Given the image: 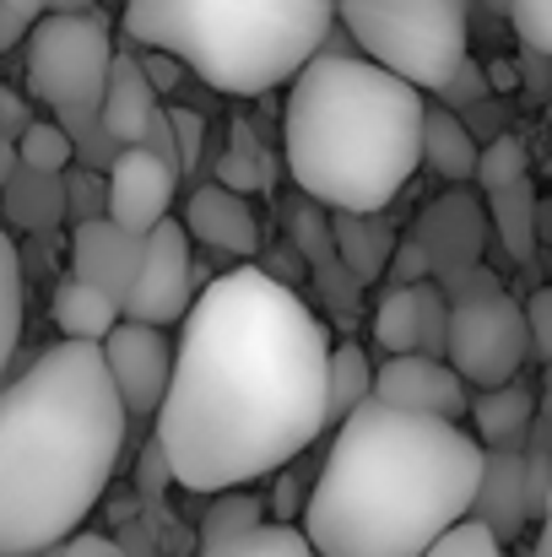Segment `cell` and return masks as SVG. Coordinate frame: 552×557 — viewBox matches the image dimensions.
Segmentation results:
<instances>
[{
    "instance_id": "1",
    "label": "cell",
    "mask_w": 552,
    "mask_h": 557,
    "mask_svg": "<svg viewBox=\"0 0 552 557\" xmlns=\"http://www.w3.org/2000/svg\"><path fill=\"white\" fill-rule=\"evenodd\" d=\"M331 336L271 271L238 265L206 282L169 347L158 449L189 493L249 487L320 433Z\"/></svg>"
},
{
    "instance_id": "2",
    "label": "cell",
    "mask_w": 552,
    "mask_h": 557,
    "mask_svg": "<svg viewBox=\"0 0 552 557\" xmlns=\"http://www.w3.org/2000/svg\"><path fill=\"white\" fill-rule=\"evenodd\" d=\"M482 444L461 422L395 411L368 395L336 422L331 455L304 504L315 557H417L466 520Z\"/></svg>"
},
{
    "instance_id": "3",
    "label": "cell",
    "mask_w": 552,
    "mask_h": 557,
    "mask_svg": "<svg viewBox=\"0 0 552 557\" xmlns=\"http://www.w3.org/2000/svg\"><path fill=\"white\" fill-rule=\"evenodd\" d=\"M125 422L98 342H54L0 379V553L54 547L98 509Z\"/></svg>"
},
{
    "instance_id": "4",
    "label": "cell",
    "mask_w": 552,
    "mask_h": 557,
    "mask_svg": "<svg viewBox=\"0 0 552 557\" xmlns=\"http://www.w3.org/2000/svg\"><path fill=\"white\" fill-rule=\"evenodd\" d=\"M422 92L364 54L320 44L282 103L287 174L326 211H384L417 174Z\"/></svg>"
},
{
    "instance_id": "5",
    "label": "cell",
    "mask_w": 552,
    "mask_h": 557,
    "mask_svg": "<svg viewBox=\"0 0 552 557\" xmlns=\"http://www.w3.org/2000/svg\"><path fill=\"white\" fill-rule=\"evenodd\" d=\"M336 0H125V33L174 54L206 87L266 98L320 54Z\"/></svg>"
},
{
    "instance_id": "6",
    "label": "cell",
    "mask_w": 552,
    "mask_h": 557,
    "mask_svg": "<svg viewBox=\"0 0 552 557\" xmlns=\"http://www.w3.org/2000/svg\"><path fill=\"white\" fill-rule=\"evenodd\" d=\"M466 11L471 0H336L358 54L417 92H439L444 76L466 60Z\"/></svg>"
},
{
    "instance_id": "7",
    "label": "cell",
    "mask_w": 552,
    "mask_h": 557,
    "mask_svg": "<svg viewBox=\"0 0 552 557\" xmlns=\"http://www.w3.org/2000/svg\"><path fill=\"white\" fill-rule=\"evenodd\" d=\"M22 44V76L38 103H49L54 114H98L114 60V38L98 11H44L33 16Z\"/></svg>"
},
{
    "instance_id": "8",
    "label": "cell",
    "mask_w": 552,
    "mask_h": 557,
    "mask_svg": "<svg viewBox=\"0 0 552 557\" xmlns=\"http://www.w3.org/2000/svg\"><path fill=\"white\" fill-rule=\"evenodd\" d=\"M444 363L466 379V389H488V384L520 379V369L531 363L520 298H510V293H482V298L450 304Z\"/></svg>"
},
{
    "instance_id": "9",
    "label": "cell",
    "mask_w": 552,
    "mask_h": 557,
    "mask_svg": "<svg viewBox=\"0 0 552 557\" xmlns=\"http://www.w3.org/2000/svg\"><path fill=\"white\" fill-rule=\"evenodd\" d=\"M189 298H195V244L184 238L180 216H163L158 227L142 233V260L120 298V320L169 331L184 320Z\"/></svg>"
},
{
    "instance_id": "10",
    "label": "cell",
    "mask_w": 552,
    "mask_h": 557,
    "mask_svg": "<svg viewBox=\"0 0 552 557\" xmlns=\"http://www.w3.org/2000/svg\"><path fill=\"white\" fill-rule=\"evenodd\" d=\"M103 373L125 406V417H152L169 384V336L142 320H114V331L98 342Z\"/></svg>"
},
{
    "instance_id": "11",
    "label": "cell",
    "mask_w": 552,
    "mask_h": 557,
    "mask_svg": "<svg viewBox=\"0 0 552 557\" xmlns=\"http://www.w3.org/2000/svg\"><path fill=\"white\" fill-rule=\"evenodd\" d=\"M368 395L395 406V411H417V417H439V422H461L466 417V379L450 369L444 358L428 352H395L368 373Z\"/></svg>"
},
{
    "instance_id": "12",
    "label": "cell",
    "mask_w": 552,
    "mask_h": 557,
    "mask_svg": "<svg viewBox=\"0 0 552 557\" xmlns=\"http://www.w3.org/2000/svg\"><path fill=\"white\" fill-rule=\"evenodd\" d=\"M174 195H180V169L158 163L147 147H120L114 163L103 169V216L136 238L174 211Z\"/></svg>"
},
{
    "instance_id": "13",
    "label": "cell",
    "mask_w": 552,
    "mask_h": 557,
    "mask_svg": "<svg viewBox=\"0 0 552 557\" xmlns=\"http://www.w3.org/2000/svg\"><path fill=\"white\" fill-rule=\"evenodd\" d=\"M180 227L189 244H200L211 255H228V260H255V249H260V222H255L249 195H233L217 180L189 189Z\"/></svg>"
},
{
    "instance_id": "14",
    "label": "cell",
    "mask_w": 552,
    "mask_h": 557,
    "mask_svg": "<svg viewBox=\"0 0 552 557\" xmlns=\"http://www.w3.org/2000/svg\"><path fill=\"white\" fill-rule=\"evenodd\" d=\"M477 525H488L499 536V547H510L526 525H531V504H526V466H520V444H493L482 449V471H477V493L466 509Z\"/></svg>"
},
{
    "instance_id": "15",
    "label": "cell",
    "mask_w": 552,
    "mask_h": 557,
    "mask_svg": "<svg viewBox=\"0 0 552 557\" xmlns=\"http://www.w3.org/2000/svg\"><path fill=\"white\" fill-rule=\"evenodd\" d=\"M412 238L422 244V255H428V265H433V276H439V271H450V265L482 260L488 216H482V206H477L471 195H444V200H433V206L417 216Z\"/></svg>"
},
{
    "instance_id": "16",
    "label": "cell",
    "mask_w": 552,
    "mask_h": 557,
    "mask_svg": "<svg viewBox=\"0 0 552 557\" xmlns=\"http://www.w3.org/2000/svg\"><path fill=\"white\" fill-rule=\"evenodd\" d=\"M71 276L103 287L109 298H125L131 276H136V260H142V238L114 227L109 216H93V222H71Z\"/></svg>"
},
{
    "instance_id": "17",
    "label": "cell",
    "mask_w": 552,
    "mask_h": 557,
    "mask_svg": "<svg viewBox=\"0 0 552 557\" xmlns=\"http://www.w3.org/2000/svg\"><path fill=\"white\" fill-rule=\"evenodd\" d=\"M152 114H158V92H152L142 60L114 49L109 76H103V98H98V125H103V136H109L114 147H136Z\"/></svg>"
},
{
    "instance_id": "18",
    "label": "cell",
    "mask_w": 552,
    "mask_h": 557,
    "mask_svg": "<svg viewBox=\"0 0 552 557\" xmlns=\"http://www.w3.org/2000/svg\"><path fill=\"white\" fill-rule=\"evenodd\" d=\"M326 227H331V249H336L342 271L358 287L384 276V260H390V244H395L384 211H326Z\"/></svg>"
},
{
    "instance_id": "19",
    "label": "cell",
    "mask_w": 552,
    "mask_h": 557,
    "mask_svg": "<svg viewBox=\"0 0 552 557\" xmlns=\"http://www.w3.org/2000/svg\"><path fill=\"white\" fill-rule=\"evenodd\" d=\"M482 216H488L493 238L504 244L510 265L531 271V265H537V222H542V200H537L531 174H526V180H515V185L488 189V211H482Z\"/></svg>"
},
{
    "instance_id": "20",
    "label": "cell",
    "mask_w": 552,
    "mask_h": 557,
    "mask_svg": "<svg viewBox=\"0 0 552 557\" xmlns=\"http://www.w3.org/2000/svg\"><path fill=\"white\" fill-rule=\"evenodd\" d=\"M417 163H428L439 180L450 185H466L471 169H477V136L471 125H461L455 109H428L422 103V120H417Z\"/></svg>"
},
{
    "instance_id": "21",
    "label": "cell",
    "mask_w": 552,
    "mask_h": 557,
    "mask_svg": "<svg viewBox=\"0 0 552 557\" xmlns=\"http://www.w3.org/2000/svg\"><path fill=\"white\" fill-rule=\"evenodd\" d=\"M49 314H54V325H60L65 342H103L114 331V320H120V298H109L103 287H93V282H82V276L65 271L54 282Z\"/></svg>"
},
{
    "instance_id": "22",
    "label": "cell",
    "mask_w": 552,
    "mask_h": 557,
    "mask_svg": "<svg viewBox=\"0 0 552 557\" xmlns=\"http://www.w3.org/2000/svg\"><path fill=\"white\" fill-rule=\"evenodd\" d=\"M471 406V422H477V444L482 449H493V444H520L526 433H531V422H537V395L520 384V379H510V384H488L477 400H466Z\"/></svg>"
},
{
    "instance_id": "23",
    "label": "cell",
    "mask_w": 552,
    "mask_h": 557,
    "mask_svg": "<svg viewBox=\"0 0 552 557\" xmlns=\"http://www.w3.org/2000/svg\"><path fill=\"white\" fill-rule=\"evenodd\" d=\"M0 206H5L11 227H22V233H49L54 222H65V189H60V174H44V169L16 163L11 180H5V189H0Z\"/></svg>"
},
{
    "instance_id": "24",
    "label": "cell",
    "mask_w": 552,
    "mask_h": 557,
    "mask_svg": "<svg viewBox=\"0 0 552 557\" xmlns=\"http://www.w3.org/2000/svg\"><path fill=\"white\" fill-rule=\"evenodd\" d=\"M368 373H373V363H368L364 347H353V342L326 352V400H320L326 428H336L353 406L368 400Z\"/></svg>"
},
{
    "instance_id": "25",
    "label": "cell",
    "mask_w": 552,
    "mask_h": 557,
    "mask_svg": "<svg viewBox=\"0 0 552 557\" xmlns=\"http://www.w3.org/2000/svg\"><path fill=\"white\" fill-rule=\"evenodd\" d=\"M200 557H315V547L304 542V531L293 525H255V531H238V536H222V542H200Z\"/></svg>"
},
{
    "instance_id": "26",
    "label": "cell",
    "mask_w": 552,
    "mask_h": 557,
    "mask_svg": "<svg viewBox=\"0 0 552 557\" xmlns=\"http://www.w3.org/2000/svg\"><path fill=\"white\" fill-rule=\"evenodd\" d=\"M211 509L200 515V542H222V536H238V531H255L266 520V498L249 487H222V493H206Z\"/></svg>"
},
{
    "instance_id": "27",
    "label": "cell",
    "mask_w": 552,
    "mask_h": 557,
    "mask_svg": "<svg viewBox=\"0 0 552 557\" xmlns=\"http://www.w3.org/2000/svg\"><path fill=\"white\" fill-rule=\"evenodd\" d=\"M368 331H373V347H379L384 358L417 352V293H412V287H390V293L379 298Z\"/></svg>"
},
{
    "instance_id": "28",
    "label": "cell",
    "mask_w": 552,
    "mask_h": 557,
    "mask_svg": "<svg viewBox=\"0 0 552 557\" xmlns=\"http://www.w3.org/2000/svg\"><path fill=\"white\" fill-rule=\"evenodd\" d=\"M16 347H22V255L11 233L0 227V379L11 369Z\"/></svg>"
},
{
    "instance_id": "29",
    "label": "cell",
    "mask_w": 552,
    "mask_h": 557,
    "mask_svg": "<svg viewBox=\"0 0 552 557\" xmlns=\"http://www.w3.org/2000/svg\"><path fill=\"white\" fill-rule=\"evenodd\" d=\"M266 180H271L266 147L255 141L249 125H233V141H228V152H222V163H217V185L233 189V195H255Z\"/></svg>"
},
{
    "instance_id": "30",
    "label": "cell",
    "mask_w": 552,
    "mask_h": 557,
    "mask_svg": "<svg viewBox=\"0 0 552 557\" xmlns=\"http://www.w3.org/2000/svg\"><path fill=\"white\" fill-rule=\"evenodd\" d=\"M16 163H27V169H44V174H65L71 163H76V152H71V136L60 131V120H27L22 131H16Z\"/></svg>"
},
{
    "instance_id": "31",
    "label": "cell",
    "mask_w": 552,
    "mask_h": 557,
    "mask_svg": "<svg viewBox=\"0 0 552 557\" xmlns=\"http://www.w3.org/2000/svg\"><path fill=\"white\" fill-rule=\"evenodd\" d=\"M531 174V147L520 136H493V141H477V169L471 180L482 189H499V185H515Z\"/></svg>"
},
{
    "instance_id": "32",
    "label": "cell",
    "mask_w": 552,
    "mask_h": 557,
    "mask_svg": "<svg viewBox=\"0 0 552 557\" xmlns=\"http://www.w3.org/2000/svg\"><path fill=\"white\" fill-rule=\"evenodd\" d=\"M552 449H548V422H531V433L520 438V466H526V504L531 520H542L552 504Z\"/></svg>"
},
{
    "instance_id": "33",
    "label": "cell",
    "mask_w": 552,
    "mask_h": 557,
    "mask_svg": "<svg viewBox=\"0 0 552 557\" xmlns=\"http://www.w3.org/2000/svg\"><path fill=\"white\" fill-rule=\"evenodd\" d=\"M417 557H504V547H499V536H493L488 525H477V520L466 515V520H455L450 531H439Z\"/></svg>"
},
{
    "instance_id": "34",
    "label": "cell",
    "mask_w": 552,
    "mask_h": 557,
    "mask_svg": "<svg viewBox=\"0 0 552 557\" xmlns=\"http://www.w3.org/2000/svg\"><path fill=\"white\" fill-rule=\"evenodd\" d=\"M60 189H65V216L71 222H93V216H103V174L98 169H65L60 174Z\"/></svg>"
},
{
    "instance_id": "35",
    "label": "cell",
    "mask_w": 552,
    "mask_h": 557,
    "mask_svg": "<svg viewBox=\"0 0 552 557\" xmlns=\"http://www.w3.org/2000/svg\"><path fill=\"white\" fill-rule=\"evenodd\" d=\"M433 287L444 293V304H466V298H482V293H504V282H499V276H493L482 260L439 271V276H433Z\"/></svg>"
},
{
    "instance_id": "36",
    "label": "cell",
    "mask_w": 552,
    "mask_h": 557,
    "mask_svg": "<svg viewBox=\"0 0 552 557\" xmlns=\"http://www.w3.org/2000/svg\"><path fill=\"white\" fill-rule=\"evenodd\" d=\"M510 22L520 33V49L552 54V0H510Z\"/></svg>"
},
{
    "instance_id": "37",
    "label": "cell",
    "mask_w": 552,
    "mask_h": 557,
    "mask_svg": "<svg viewBox=\"0 0 552 557\" xmlns=\"http://www.w3.org/2000/svg\"><path fill=\"white\" fill-rule=\"evenodd\" d=\"M520 314H526V342H531V363H548L552 358V293H531L526 304H520Z\"/></svg>"
},
{
    "instance_id": "38",
    "label": "cell",
    "mask_w": 552,
    "mask_h": 557,
    "mask_svg": "<svg viewBox=\"0 0 552 557\" xmlns=\"http://www.w3.org/2000/svg\"><path fill=\"white\" fill-rule=\"evenodd\" d=\"M384 271H390V287H412V282H428L433 276V265H428V255H422L417 238H395Z\"/></svg>"
},
{
    "instance_id": "39",
    "label": "cell",
    "mask_w": 552,
    "mask_h": 557,
    "mask_svg": "<svg viewBox=\"0 0 552 557\" xmlns=\"http://www.w3.org/2000/svg\"><path fill=\"white\" fill-rule=\"evenodd\" d=\"M169 125H174V147H180V174H195V163L206 152V120L195 109H169Z\"/></svg>"
},
{
    "instance_id": "40",
    "label": "cell",
    "mask_w": 552,
    "mask_h": 557,
    "mask_svg": "<svg viewBox=\"0 0 552 557\" xmlns=\"http://www.w3.org/2000/svg\"><path fill=\"white\" fill-rule=\"evenodd\" d=\"M488 92H493V87H488V76H482V65H471V60H461V65H455V71L444 76V87H439L433 98H444V103H455V109H461V103L471 109V103H482Z\"/></svg>"
},
{
    "instance_id": "41",
    "label": "cell",
    "mask_w": 552,
    "mask_h": 557,
    "mask_svg": "<svg viewBox=\"0 0 552 557\" xmlns=\"http://www.w3.org/2000/svg\"><path fill=\"white\" fill-rule=\"evenodd\" d=\"M174 487V471H169V460H163V449L158 444H147V455H142V466H136V493H142V504H163V493Z\"/></svg>"
},
{
    "instance_id": "42",
    "label": "cell",
    "mask_w": 552,
    "mask_h": 557,
    "mask_svg": "<svg viewBox=\"0 0 552 557\" xmlns=\"http://www.w3.org/2000/svg\"><path fill=\"white\" fill-rule=\"evenodd\" d=\"M38 557H125L114 536H98V531H71L65 542L54 547H38Z\"/></svg>"
},
{
    "instance_id": "43",
    "label": "cell",
    "mask_w": 552,
    "mask_h": 557,
    "mask_svg": "<svg viewBox=\"0 0 552 557\" xmlns=\"http://www.w3.org/2000/svg\"><path fill=\"white\" fill-rule=\"evenodd\" d=\"M142 60V71H147V82H152V92H174L180 87V60L174 54H163V49H147V54H136Z\"/></svg>"
},
{
    "instance_id": "44",
    "label": "cell",
    "mask_w": 552,
    "mask_h": 557,
    "mask_svg": "<svg viewBox=\"0 0 552 557\" xmlns=\"http://www.w3.org/2000/svg\"><path fill=\"white\" fill-rule=\"evenodd\" d=\"M27 120H33V109H27L11 87H0V136H11V141H16V131H22Z\"/></svg>"
},
{
    "instance_id": "45",
    "label": "cell",
    "mask_w": 552,
    "mask_h": 557,
    "mask_svg": "<svg viewBox=\"0 0 552 557\" xmlns=\"http://www.w3.org/2000/svg\"><path fill=\"white\" fill-rule=\"evenodd\" d=\"M27 27H33V22H27L22 11H11V5L0 0V54H11V49H16L22 38H27Z\"/></svg>"
},
{
    "instance_id": "46",
    "label": "cell",
    "mask_w": 552,
    "mask_h": 557,
    "mask_svg": "<svg viewBox=\"0 0 552 557\" xmlns=\"http://www.w3.org/2000/svg\"><path fill=\"white\" fill-rule=\"evenodd\" d=\"M11 169H16V147H11V136H0V189L11 180Z\"/></svg>"
},
{
    "instance_id": "47",
    "label": "cell",
    "mask_w": 552,
    "mask_h": 557,
    "mask_svg": "<svg viewBox=\"0 0 552 557\" xmlns=\"http://www.w3.org/2000/svg\"><path fill=\"white\" fill-rule=\"evenodd\" d=\"M98 0H44V11H93Z\"/></svg>"
},
{
    "instance_id": "48",
    "label": "cell",
    "mask_w": 552,
    "mask_h": 557,
    "mask_svg": "<svg viewBox=\"0 0 552 557\" xmlns=\"http://www.w3.org/2000/svg\"><path fill=\"white\" fill-rule=\"evenodd\" d=\"M5 5H11V11H22L27 22H33V16H44V0H5Z\"/></svg>"
},
{
    "instance_id": "49",
    "label": "cell",
    "mask_w": 552,
    "mask_h": 557,
    "mask_svg": "<svg viewBox=\"0 0 552 557\" xmlns=\"http://www.w3.org/2000/svg\"><path fill=\"white\" fill-rule=\"evenodd\" d=\"M477 5H488L493 16H510V0H477Z\"/></svg>"
},
{
    "instance_id": "50",
    "label": "cell",
    "mask_w": 552,
    "mask_h": 557,
    "mask_svg": "<svg viewBox=\"0 0 552 557\" xmlns=\"http://www.w3.org/2000/svg\"><path fill=\"white\" fill-rule=\"evenodd\" d=\"M0 557H38V553H0Z\"/></svg>"
}]
</instances>
